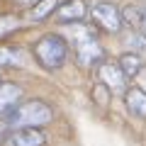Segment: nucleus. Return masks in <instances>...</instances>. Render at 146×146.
<instances>
[{"label": "nucleus", "instance_id": "nucleus-1", "mask_svg": "<svg viewBox=\"0 0 146 146\" xmlns=\"http://www.w3.org/2000/svg\"><path fill=\"white\" fill-rule=\"evenodd\" d=\"M54 119V112L42 100H29V102L15 105L7 110L5 124L7 127H44Z\"/></svg>", "mask_w": 146, "mask_h": 146}, {"label": "nucleus", "instance_id": "nucleus-2", "mask_svg": "<svg viewBox=\"0 0 146 146\" xmlns=\"http://www.w3.org/2000/svg\"><path fill=\"white\" fill-rule=\"evenodd\" d=\"M34 56L46 71H58L68 58V42L61 34H44L34 44Z\"/></svg>", "mask_w": 146, "mask_h": 146}, {"label": "nucleus", "instance_id": "nucleus-3", "mask_svg": "<svg viewBox=\"0 0 146 146\" xmlns=\"http://www.w3.org/2000/svg\"><path fill=\"white\" fill-rule=\"evenodd\" d=\"M73 46H76L78 63H80L83 68H90L93 63L102 61V46H100V42L93 36V32L85 29V27H76V34H73Z\"/></svg>", "mask_w": 146, "mask_h": 146}, {"label": "nucleus", "instance_id": "nucleus-4", "mask_svg": "<svg viewBox=\"0 0 146 146\" xmlns=\"http://www.w3.org/2000/svg\"><path fill=\"white\" fill-rule=\"evenodd\" d=\"M90 15H93V22L102 32H112V34H117L122 29V22H124L122 20V12L112 3H95Z\"/></svg>", "mask_w": 146, "mask_h": 146}, {"label": "nucleus", "instance_id": "nucleus-5", "mask_svg": "<svg viewBox=\"0 0 146 146\" xmlns=\"http://www.w3.org/2000/svg\"><path fill=\"white\" fill-rule=\"evenodd\" d=\"M44 144H46V136L39 127H17L3 141V146H44Z\"/></svg>", "mask_w": 146, "mask_h": 146}, {"label": "nucleus", "instance_id": "nucleus-6", "mask_svg": "<svg viewBox=\"0 0 146 146\" xmlns=\"http://www.w3.org/2000/svg\"><path fill=\"white\" fill-rule=\"evenodd\" d=\"M98 76H100V83H102L105 88H110L112 93H124V88H127V76H124V71H122L119 63H112V61L100 63Z\"/></svg>", "mask_w": 146, "mask_h": 146}, {"label": "nucleus", "instance_id": "nucleus-7", "mask_svg": "<svg viewBox=\"0 0 146 146\" xmlns=\"http://www.w3.org/2000/svg\"><path fill=\"white\" fill-rule=\"evenodd\" d=\"M88 12L83 0H66V3H58L56 7V20L61 22H80Z\"/></svg>", "mask_w": 146, "mask_h": 146}, {"label": "nucleus", "instance_id": "nucleus-8", "mask_svg": "<svg viewBox=\"0 0 146 146\" xmlns=\"http://www.w3.org/2000/svg\"><path fill=\"white\" fill-rule=\"evenodd\" d=\"M124 105L134 117L146 119V90H141V88L124 90Z\"/></svg>", "mask_w": 146, "mask_h": 146}, {"label": "nucleus", "instance_id": "nucleus-9", "mask_svg": "<svg viewBox=\"0 0 146 146\" xmlns=\"http://www.w3.org/2000/svg\"><path fill=\"white\" fill-rule=\"evenodd\" d=\"M119 66H122V71H124L127 78H136V76H141V71H144V58L136 51H127V54H122Z\"/></svg>", "mask_w": 146, "mask_h": 146}, {"label": "nucleus", "instance_id": "nucleus-10", "mask_svg": "<svg viewBox=\"0 0 146 146\" xmlns=\"http://www.w3.org/2000/svg\"><path fill=\"white\" fill-rule=\"evenodd\" d=\"M20 98H22V90L17 88L15 83H3L0 85V115L7 112Z\"/></svg>", "mask_w": 146, "mask_h": 146}, {"label": "nucleus", "instance_id": "nucleus-11", "mask_svg": "<svg viewBox=\"0 0 146 146\" xmlns=\"http://www.w3.org/2000/svg\"><path fill=\"white\" fill-rule=\"evenodd\" d=\"M56 7H58V0H36L34 5H32V10H29V20L32 22H42L49 15H54Z\"/></svg>", "mask_w": 146, "mask_h": 146}, {"label": "nucleus", "instance_id": "nucleus-12", "mask_svg": "<svg viewBox=\"0 0 146 146\" xmlns=\"http://www.w3.org/2000/svg\"><path fill=\"white\" fill-rule=\"evenodd\" d=\"M20 49L17 46H0V66H12V63H20Z\"/></svg>", "mask_w": 146, "mask_h": 146}, {"label": "nucleus", "instance_id": "nucleus-13", "mask_svg": "<svg viewBox=\"0 0 146 146\" xmlns=\"http://www.w3.org/2000/svg\"><path fill=\"white\" fill-rule=\"evenodd\" d=\"M141 17H144V7H127L124 12H122V20L124 22H129L131 27H139L141 25Z\"/></svg>", "mask_w": 146, "mask_h": 146}, {"label": "nucleus", "instance_id": "nucleus-14", "mask_svg": "<svg viewBox=\"0 0 146 146\" xmlns=\"http://www.w3.org/2000/svg\"><path fill=\"white\" fill-rule=\"evenodd\" d=\"M17 27H20V20H17V17L3 15V17H0V39H3V36H7V34H12Z\"/></svg>", "mask_w": 146, "mask_h": 146}, {"label": "nucleus", "instance_id": "nucleus-15", "mask_svg": "<svg viewBox=\"0 0 146 146\" xmlns=\"http://www.w3.org/2000/svg\"><path fill=\"white\" fill-rule=\"evenodd\" d=\"M124 44H127V46H134L131 51L139 54V51H144V49H146V36H144V34H136V32H131V34L124 36Z\"/></svg>", "mask_w": 146, "mask_h": 146}, {"label": "nucleus", "instance_id": "nucleus-16", "mask_svg": "<svg viewBox=\"0 0 146 146\" xmlns=\"http://www.w3.org/2000/svg\"><path fill=\"white\" fill-rule=\"evenodd\" d=\"M15 3H20V5H34L36 0H15Z\"/></svg>", "mask_w": 146, "mask_h": 146}]
</instances>
